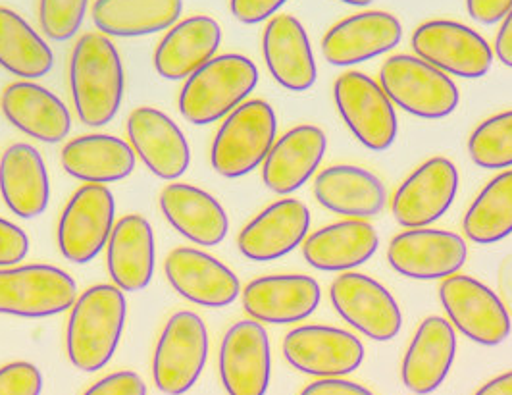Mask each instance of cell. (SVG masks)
<instances>
[{
    "label": "cell",
    "instance_id": "6da1fadb",
    "mask_svg": "<svg viewBox=\"0 0 512 395\" xmlns=\"http://www.w3.org/2000/svg\"><path fill=\"white\" fill-rule=\"evenodd\" d=\"M68 79L77 118L87 128L110 124L124 101L126 74L118 49L103 33H85L77 39Z\"/></svg>",
    "mask_w": 512,
    "mask_h": 395
},
{
    "label": "cell",
    "instance_id": "7a4b0ae2",
    "mask_svg": "<svg viewBox=\"0 0 512 395\" xmlns=\"http://www.w3.org/2000/svg\"><path fill=\"white\" fill-rule=\"evenodd\" d=\"M126 318V295L114 284H97L77 295L66 324L70 363L81 372L104 369L120 345Z\"/></svg>",
    "mask_w": 512,
    "mask_h": 395
},
{
    "label": "cell",
    "instance_id": "3957f363",
    "mask_svg": "<svg viewBox=\"0 0 512 395\" xmlns=\"http://www.w3.org/2000/svg\"><path fill=\"white\" fill-rule=\"evenodd\" d=\"M258 85V68L243 54H220L208 60L181 87V116L193 126H210L243 105Z\"/></svg>",
    "mask_w": 512,
    "mask_h": 395
},
{
    "label": "cell",
    "instance_id": "277c9868",
    "mask_svg": "<svg viewBox=\"0 0 512 395\" xmlns=\"http://www.w3.org/2000/svg\"><path fill=\"white\" fill-rule=\"evenodd\" d=\"M276 137L278 118L274 108L262 99L245 101L224 118L214 135L210 164L222 178H243L264 164Z\"/></svg>",
    "mask_w": 512,
    "mask_h": 395
},
{
    "label": "cell",
    "instance_id": "5b68a950",
    "mask_svg": "<svg viewBox=\"0 0 512 395\" xmlns=\"http://www.w3.org/2000/svg\"><path fill=\"white\" fill-rule=\"evenodd\" d=\"M380 85L393 105L424 120L447 118L461 103L453 79L410 54H395L385 60Z\"/></svg>",
    "mask_w": 512,
    "mask_h": 395
},
{
    "label": "cell",
    "instance_id": "8992f818",
    "mask_svg": "<svg viewBox=\"0 0 512 395\" xmlns=\"http://www.w3.org/2000/svg\"><path fill=\"white\" fill-rule=\"evenodd\" d=\"M208 359V330L191 311L170 316L153 357L154 386L164 395L187 394L201 378Z\"/></svg>",
    "mask_w": 512,
    "mask_h": 395
},
{
    "label": "cell",
    "instance_id": "52a82bcc",
    "mask_svg": "<svg viewBox=\"0 0 512 395\" xmlns=\"http://www.w3.org/2000/svg\"><path fill=\"white\" fill-rule=\"evenodd\" d=\"M77 299L76 280L51 264L0 268V315L47 318L66 313Z\"/></svg>",
    "mask_w": 512,
    "mask_h": 395
},
{
    "label": "cell",
    "instance_id": "ba28073f",
    "mask_svg": "<svg viewBox=\"0 0 512 395\" xmlns=\"http://www.w3.org/2000/svg\"><path fill=\"white\" fill-rule=\"evenodd\" d=\"M116 226V201L103 184H85L66 203L58 220L56 241L62 257L74 264L95 261Z\"/></svg>",
    "mask_w": 512,
    "mask_h": 395
},
{
    "label": "cell",
    "instance_id": "9c48e42d",
    "mask_svg": "<svg viewBox=\"0 0 512 395\" xmlns=\"http://www.w3.org/2000/svg\"><path fill=\"white\" fill-rule=\"evenodd\" d=\"M333 101L345 126L366 149L384 153L395 143L397 114L378 81L362 72H347L333 83Z\"/></svg>",
    "mask_w": 512,
    "mask_h": 395
},
{
    "label": "cell",
    "instance_id": "30bf717a",
    "mask_svg": "<svg viewBox=\"0 0 512 395\" xmlns=\"http://www.w3.org/2000/svg\"><path fill=\"white\" fill-rule=\"evenodd\" d=\"M439 301L453 328L472 342L495 347L511 336V316L499 295L472 276L445 278L439 286Z\"/></svg>",
    "mask_w": 512,
    "mask_h": 395
},
{
    "label": "cell",
    "instance_id": "8fae6325",
    "mask_svg": "<svg viewBox=\"0 0 512 395\" xmlns=\"http://www.w3.org/2000/svg\"><path fill=\"white\" fill-rule=\"evenodd\" d=\"M412 51L447 76L480 79L493 66V51L486 39L459 22L432 20L416 27Z\"/></svg>",
    "mask_w": 512,
    "mask_h": 395
},
{
    "label": "cell",
    "instance_id": "7c38bea8",
    "mask_svg": "<svg viewBox=\"0 0 512 395\" xmlns=\"http://www.w3.org/2000/svg\"><path fill=\"white\" fill-rule=\"evenodd\" d=\"M335 313L349 326L374 342H391L399 336L403 315L395 297L374 278L360 272H343L330 288Z\"/></svg>",
    "mask_w": 512,
    "mask_h": 395
},
{
    "label": "cell",
    "instance_id": "4fadbf2b",
    "mask_svg": "<svg viewBox=\"0 0 512 395\" xmlns=\"http://www.w3.org/2000/svg\"><path fill=\"white\" fill-rule=\"evenodd\" d=\"M283 357L293 369L316 378H343L359 369L364 345L347 330L307 324L283 340Z\"/></svg>",
    "mask_w": 512,
    "mask_h": 395
},
{
    "label": "cell",
    "instance_id": "5bb4252c",
    "mask_svg": "<svg viewBox=\"0 0 512 395\" xmlns=\"http://www.w3.org/2000/svg\"><path fill=\"white\" fill-rule=\"evenodd\" d=\"M457 191V166L449 158H430L399 185L391 199V212L403 228H428L453 207Z\"/></svg>",
    "mask_w": 512,
    "mask_h": 395
},
{
    "label": "cell",
    "instance_id": "9a60e30c",
    "mask_svg": "<svg viewBox=\"0 0 512 395\" xmlns=\"http://www.w3.org/2000/svg\"><path fill=\"white\" fill-rule=\"evenodd\" d=\"M466 259V241L447 230H407L393 237L387 247L391 268L410 280H445L459 274Z\"/></svg>",
    "mask_w": 512,
    "mask_h": 395
},
{
    "label": "cell",
    "instance_id": "2e32d148",
    "mask_svg": "<svg viewBox=\"0 0 512 395\" xmlns=\"http://www.w3.org/2000/svg\"><path fill=\"white\" fill-rule=\"evenodd\" d=\"M220 380L228 395H266L272 378L268 332L253 318L239 320L220 345Z\"/></svg>",
    "mask_w": 512,
    "mask_h": 395
},
{
    "label": "cell",
    "instance_id": "e0dca14e",
    "mask_svg": "<svg viewBox=\"0 0 512 395\" xmlns=\"http://www.w3.org/2000/svg\"><path fill=\"white\" fill-rule=\"evenodd\" d=\"M128 143L141 162L164 182H176L189 170L191 149L180 126L162 110L139 106L129 114Z\"/></svg>",
    "mask_w": 512,
    "mask_h": 395
},
{
    "label": "cell",
    "instance_id": "ac0fdd59",
    "mask_svg": "<svg viewBox=\"0 0 512 395\" xmlns=\"http://www.w3.org/2000/svg\"><path fill=\"white\" fill-rule=\"evenodd\" d=\"M164 272L170 286L199 307L224 309L241 295L235 272L195 247L174 249L164 261Z\"/></svg>",
    "mask_w": 512,
    "mask_h": 395
},
{
    "label": "cell",
    "instance_id": "d6986e66",
    "mask_svg": "<svg viewBox=\"0 0 512 395\" xmlns=\"http://www.w3.org/2000/svg\"><path fill=\"white\" fill-rule=\"evenodd\" d=\"M403 39L401 22L382 10H366L337 22L322 39L328 64L345 68L393 51Z\"/></svg>",
    "mask_w": 512,
    "mask_h": 395
},
{
    "label": "cell",
    "instance_id": "ffe728a7",
    "mask_svg": "<svg viewBox=\"0 0 512 395\" xmlns=\"http://www.w3.org/2000/svg\"><path fill=\"white\" fill-rule=\"evenodd\" d=\"M320 301V284L303 274L262 276L241 290L245 313L266 324L303 322L316 313Z\"/></svg>",
    "mask_w": 512,
    "mask_h": 395
},
{
    "label": "cell",
    "instance_id": "44dd1931",
    "mask_svg": "<svg viewBox=\"0 0 512 395\" xmlns=\"http://www.w3.org/2000/svg\"><path fill=\"white\" fill-rule=\"evenodd\" d=\"M310 211L299 199H282L266 207L239 232V253L255 263L278 261L308 237Z\"/></svg>",
    "mask_w": 512,
    "mask_h": 395
},
{
    "label": "cell",
    "instance_id": "7402d4cb",
    "mask_svg": "<svg viewBox=\"0 0 512 395\" xmlns=\"http://www.w3.org/2000/svg\"><path fill=\"white\" fill-rule=\"evenodd\" d=\"M0 110L14 128L41 143H60L72 132L68 106L33 81L10 83L0 95Z\"/></svg>",
    "mask_w": 512,
    "mask_h": 395
},
{
    "label": "cell",
    "instance_id": "603a6c76",
    "mask_svg": "<svg viewBox=\"0 0 512 395\" xmlns=\"http://www.w3.org/2000/svg\"><path fill=\"white\" fill-rule=\"evenodd\" d=\"M457 355V334L443 316L420 322L403 359L401 378L412 394L430 395L445 382Z\"/></svg>",
    "mask_w": 512,
    "mask_h": 395
},
{
    "label": "cell",
    "instance_id": "cb8c5ba5",
    "mask_svg": "<svg viewBox=\"0 0 512 395\" xmlns=\"http://www.w3.org/2000/svg\"><path fill=\"white\" fill-rule=\"evenodd\" d=\"M262 54L270 76L287 91H308L318 78L314 53L303 24L280 14L268 20L262 33Z\"/></svg>",
    "mask_w": 512,
    "mask_h": 395
},
{
    "label": "cell",
    "instance_id": "d4e9b609",
    "mask_svg": "<svg viewBox=\"0 0 512 395\" xmlns=\"http://www.w3.org/2000/svg\"><path fill=\"white\" fill-rule=\"evenodd\" d=\"M106 266L116 288L128 293L147 290L156 268L153 226L141 214L116 222L106 245Z\"/></svg>",
    "mask_w": 512,
    "mask_h": 395
},
{
    "label": "cell",
    "instance_id": "484cf974",
    "mask_svg": "<svg viewBox=\"0 0 512 395\" xmlns=\"http://www.w3.org/2000/svg\"><path fill=\"white\" fill-rule=\"evenodd\" d=\"M222 45V27L210 16H191L170 27L154 51L160 78L183 81L212 60Z\"/></svg>",
    "mask_w": 512,
    "mask_h": 395
},
{
    "label": "cell",
    "instance_id": "4316f807",
    "mask_svg": "<svg viewBox=\"0 0 512 395\" xmlns=\"http://www.w3.org/2000/svg\"><path fill=\"white\" fill-rule=\"evenodd\" d=\"M158 205L168 224L195 245L216 247L230 232V218L224 207L201 187L168 184L158 197Z\"/></svg>",
    "mask_w": 512,
    "mask_h": 395
},
{
    "label": "cell",
    "instance_id": "83f0119b",
    "mask_svg": "<svg viewBox=\"0 0 512 395\" xmlns=\"http://www.w3.org/2000/svg\"><path fill=\"white\" fill-rule=\"evenodd\" d=\"M328 149V137L318 126L303 124L276 139L262 164L264 185L276 195H291L318 170Z\"/></svg>",
    "mask_w": 512,
    "mask_h": 395
},
{
    "label": "cell",
    "instance_id": "f1b7e54d",
    "mask_svg": "<svg viewBox=\"0 0 512 395\" xmlns=\"http://www.w3.org/2000/svg\"><path fill=\"white\" fill-rule=\"evenodd\" d=\"M0 195L8 211L31 220L47 211L51 182L41 153L29 143H14L0 157Z\"/></svg>",
    "mask_w": 512,
    "mask_h": 395
},
{
    "label": "cell",
    "instance_id": "f546056e",
    "mask_svg": "<svg viewBox=\"0 0 512 395\" xmlns=\"http://www.w3.org/2000/svg\"><path fill=\"white\" fill-rule=\"evenodd\" d=\"M314 197L324 209L351 220L374 218L387 203L382 180L351 164H335L322 170L314 180Z\"/></svg>",
    "mask_w": 512,
    "mask_h": 395
},
{
    "label": "cell",
    "instance_id": "4dcf8cb0",
    "mask_svg": "<svg viewBox=\"0 0 512 395\" xmlns=\"http://www.w3.org/2000/svg\"><path fill=\"white\" fill-rule=\"evenodd\" d=\"M380 247V236L366 220H341L316 230L303 241V257L322 272H353L368 263Z\"/></svg>",
    "mask_w": 512,
    "mask_h": 395
},
{
    "label": "cell",
    "instance_id": "1f68e13d",
    "mask_svg": "<svg viewBox=\"0 0 512 395\" xmlns=\"http://www.w3.org/2000/svg\"><path fill=\"white\" fill-rule=\"evenodd\" d=\"M66 174L85 184H114L135 170V153L128 141L108 133H87L70 139L62 153Z\"/></svg>",
    "mask_w": 512,
    "mask_h": 395
},
{
    "label": "cell",
    "instance_id": "d6a6232c",
    "mask_svg": "<svg viewBox=\"0 0 512 395\" xmlns=\"http://www.w3.org/2000/svg\"><path fill=\"white\" fill-rule=\"evenodd\" d=\"M183 0H95L93 24L106 37H145L180 22Z\"/></svg>",
    "mask_w": 512,
    "mask_h": 395
},
{
    "label": "cell",
    "instance_id": "836d02e7",
    "mask_svg": "<svg viewBox=\"0 0 512 395\" xmlns=\"http://www.w3.org/2000/svg\"><path fill=\"white\" fill-rule=\"evenodd\" d=\"M54 66L47 41L26 20L0 6V68L24 81L45 78Z\"/></svg>",
    "mask_w": 512,
    "mask_h": 395
},
{
    "label": "cell",
    "instance_id": "e575fe53",
    "mask_svg": "<svg viewBox=\"0 0 512 395\" xmlns=\"http://www.w3.org/2000/svg\"><path fill=\"white\" fill-rule=\"evenodd\" d=\"M464 234L478 245L512 236V170L497 174L480 191L462 220Z\"/></svg>",
    "mask_w": 512,
    "mask_h": 395
},
{
    "label": "cell",
    "instance_id": "d590c367",
    "mask_svg": "<svg viewBox=\"0 0 512 395\" xmlns=\"http://www.w3.org/2000/svg\"><path fill=\"white\" fill-rule=\"evenodd\" d=\"M472 162L486 170L512 166V110L484 120L468 139Z\"/></svg>",
    "mask_w": 512,
    "mask_h": 395
},
{
    "label": "cell",
    "instance_id": "8d00e7d4",
    "mask_svg": "<svg viewBox=\"0 0 512 395\" xmlns=\"http://www.w3.org/2000/svg\"><path fill=\"white\" fill-rule=\"evenodd\" d=\"M87 10L89 0H39V26L54 43H66L76 37Z\"/></svg>",
    "mask_w": 512,
    "mask_h": 395
},
{
    "label": "cell",
    "instance_id": "74e56055",
    "mask_svg": "<svg viewBox=\"0 0 512 395\" xmlns=\"http://www.w3.org/2000/svg\"><path fill=\"white\" fill-rule=\"evenodd\" d=\"M43 374L27 361L0 367V395H41Z\"/></svg>",
    "mask_w": 512,
    "mask_h": 395
},
{
    "label": "cell",
    "instance_id": "f35d334b",
    "mask_svg": "<svg viewBox=\"0 0 512 395\" xmlns=\"http://www.w3.org/2000/svg\"><path fill=\"white\" fill-rule=\"evenodd\" d=\"M27 253L29 237L26 232L14 222L0 218V268L16 266L26 261Z\"/></svg>",
    "mask_w": 512,
    "mask_h": 395
},
{
    "label": "cell",
    "instance_id": "ab89813d",
    "mask_svg": "<svg viewBox=\"0 0 512 395\" xmlns=\"http://www.w3.org/2000/svg\"><path fill=\"white\" fill-rule=\"evenodd\" d=\"M83 395H147V384L133 370H120L95 382Z\"/></svg>",
    "mask_w": 512,
    "mask_h": 395
},
{
    "label": "cell",
    "instance_id": "60d3db41",
    "mask_svg": "<svg viewBox=\"0 0 512 395\" xmlns=\"http://www.w3.org/2000/svg\"><path fill=\"white\" fill-rule=\"evenodd\" d=\"M287 0H230L233 18L245 26H256L272 20Z\"/></svg>",
    "mask_w": 512,
    "mask_h": 395
},
{
    "label": "cell",
    "instance_id": "b9f144b4",
    "mask_svg": "<svg viewBox=\"0 0 512 395\" xmlns=\"http://www.w3.org/2000/svg\"><path fill=\"white\" fill-rule=\"evenodd\" d=\"M466 10L474 22L495 26L511 12L512 0H466Z\"/></svg>",
    "mask_w": 512,
    "mask_h": 395
},
{
    "label": "cell",
    "instance_id": "7bdbcfd3",
    "mask_svg": "<svg viewBox=\"0 0 512 395\" xmlns=\"http://www.w3.org/2000/svg\"><path fill=\"white\" fill-rule=\"evenodd\" d=\"M299 395H374L368 388L345 378H320Z\"/></svg>",
    "mask_w": 512,
    "mask_h": 395
},
{
    "label": "cell",
    "instance_id": "ee69618b",
    "mask_svg": "<svg viewBox=\"0 0 512 395\" xmlns=\"http://www.w3.org/2000/svg\"><path fill=\"white\" fill-rule=\"evenodd\" d=\"M495 54L503 66L512 68V10L505 16L503 24L499 27V33L495 39Z\"/></svg>",
    "mask_w": 512,
    "mask_h": 395
},
{
    "label": "cell",
    "instance_id": "f6af8a7d",
    "mask_svg": "<svg viewBox=\"0 0 512 395\" xmlns=\"http://www.w3.org/2000/svg\"><path fill=\"white\" fill-rule=\"evenodd\" d=\"M497 286H499V299L512 320V255H507L499 264Z\"/></svg>",
    "mask_w": 512,
    "mask_h": 395
},
{
    "label": "cell",
    "instance_id": "bcb514c9",
    "mask_svg": "<svg viewBox=\"0 0 512 395\" xmlns=\"http://www.w3.org/2000/svg\"><path fill=\"white\" fill-rule=\"evenodd\" d=\"M474 395H512V370L489 380Z\"/></svg>",
    "mask_w": 512,
    "mask_h": 395
},
{
    "label": "cell",
    "instance_id": "7dc6e473",
    "mask_svg": "<svg viewBox=\"0 0 512 395\" xmlns=\"http://www.w3.org/2000/svg\"><path fill=\"white\" fill-rule=\"evenodd\" d=\"M339 2H343V4H349V6H368V4H372L374 0H339Z\"/></svg>",
    "mask_w": 512,
    "mask_h": 395
}]
</instances>
